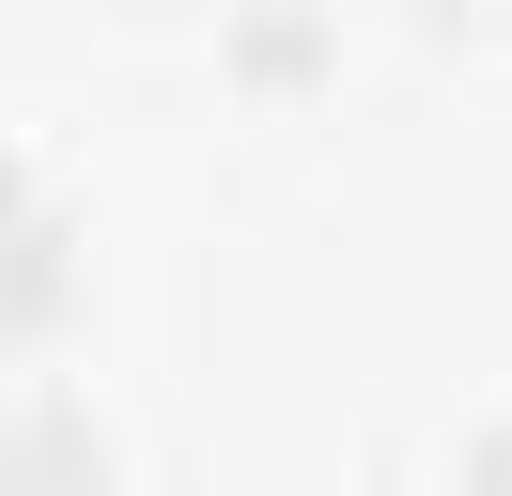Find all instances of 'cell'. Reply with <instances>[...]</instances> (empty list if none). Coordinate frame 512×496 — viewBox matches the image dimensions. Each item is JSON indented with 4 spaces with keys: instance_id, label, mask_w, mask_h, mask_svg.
Instances as JSON below:
<instances>
[{
    "instance_id": "5",
    "label": "cell",
    "mask_w": 512,
    "mask_h": 496,
    "mask_svg": "<svg viewBox=\"0 0 512 496\" xmlns=\"http://www.w3.org/2000/svg\"><path fill=\"white\" fill-rule=\"evenodd\" d=\"M0 233H16V155H0Z\"/></svg>"
},
{
    "instance_id": "4",
    "label": "cell",
    "mask_w": 512,
    "mask_h": 496,
    "mask_svg": "<svg viewBox=\"0 0 512 496\" xmlns=\"http://www.w3.org/2000/svg\"><path fill=\"white\" fill-rule=\"evenodd\" d=\"M466 496H512V419H481V434H466Z\"/></svg>"
},
{
    "instance_id": "1",
    "label": "cell",
    "mask_w": 512,
    "mask_h": 496,
    "mask_svg": "<svg viewBox=\"0 0 512 496\" xmlns=\"http://www.w3.org/2000/svg\"><path fill=\"white\" fill-rule=\"evenodd\" d=\"M0 465H16V496H94V481H109V434H94V403L47 388L32 419L0 434Z\"/></svg>"
},
{
    "instance_id": "3",
    "label": "cell",
    "mask_w": 512,
    "mask_h": 496,
    "mask_svg": "<svg viewBox=\"0 0 512 496\" xmlns=\"http://www.w3.org/2000/svg\"><path fill=\"white\" fill-rule=\"evenodd\" d=\"M47 279H63V233H47V217H16V233H0V326H32Z\"/></svg>"
},
{
    "instance_id": "2",
    "label": "cell",
    "mask_w": 512,
    "mask_h": 496,
    "mask_svg": "<svg viewBox=\"0 0 512 496\" xmlns=\"http://www.w3.org/2000/svg\"><path fill=\"white\" fill-rule=\"evenodd\" d=\"M233 78H249V93L326 78V16H311V0H249V16H233Z\"/></svg>"
}]
</instances>
